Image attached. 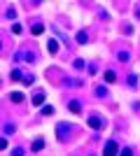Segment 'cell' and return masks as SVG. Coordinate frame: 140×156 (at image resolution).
<instances>
[{"mask_svg":"<svg viewBox=\"0 0 140 156\" xmlns=\"http://www.w3.org/2000/svg\"><path fill=\"white\" fill-rule=\"evenodd\" d=\"M117 151H119L117 142H114V140H110V142L105 144V151H103V156H117Z\"/></svg>","mask_w":140,"mask_h":156,"instance_id":"1","label":"cell"},{"mask_svg":"<svg viewBox=\"0 0 140 156\" xmlns=\"http://www.w3.org/2000/svg\"><path fill=\"white\" fill-rule=\"evenodd\" d=\"M89 126L96 128V130H100V128H103V119H100V117H89Z\"/></svg>","mask_w":140,"mask_h":156,"instance_id":"2","label":"cell"},{"mask_svg":"<svg viewBox=\"0 0 140 156\" xmlns=\"http://www.w3.org/2000/svg\"><path fill=\"white\" fill-rule=\"evenodd\" d=\"M47 51L52 54H59V42H56V40H49V42H47Z\"/></svg>","mask_w":140,"mask_h":156,"instance_id":"3","label":"cell"},{"mask_svg":"<svg viewBox=\"0 0 140 156\" xmlns=\"http://www.w3.org/2000/svg\"><path fill=\"white\" fill-rule=\"evenodd\" d=\"M9 100H12V103H23V100H26V96H23V93H21V91H12V96H9Z\"/></svg>","mask_w":140,"mask_h":156,"instance_id":"4","label":"cell"},{"mask_svg":"<svg viewBox=\"0 0 140 156\" xmlns=\"http://www.w3.org/2000/svg\"><path fill=\"white\" fill-rule=\"evenodd\" d=\"M68 110L73 112V114H80L82 107H80V103H77V100H70V103H68Z\"/></svg>","mask_w":140,"mask_h":156,"instance_id":"5","label":"cell"},{"mask_svg":"<svg viewBox=\"0 0 140 156\" xmlns=\"http://www.w3.org/2000/svg\"><path fill=\"white\" fill-rule=\"evenodd\" d=\"M42 103H45V93H42V91H38V93L33 96V105H35V107H40Z\"/></svg>","mask_w":140,"mask_h":156,"instance_id":"6","label":"cell"},{"mask_svg":"<svg viewBox=\"0 0 140 156\" xmlns=\"http://www.w3.org/2000/svg\"><path fill=\"white\" fill-rule=\"evenodd\" d=\"M9 77H12V82H19V79H23V72H21L19 68H14V70H12V75H9Z\"/></svg>","mask_w":140,"mask_h":156,"instance_id":"7","label":"cell"},{"mask_svg":"<svg viewBox=\"0 0 140 156\" xmlns=\"http://www.w3.org/2000/svg\"><path fill=\"white\" fill-rule=\"evenodd\" d=\"M103 77H105V82H107V84H114V79H117V75H114L112 70H105V75H103Z\"/></svg>","mask_w":140,"mask_h":156,"instance_id":"8","label":"cell"},{"mask_svg":"<svg viewBox=\"0 0 140 156\" xmlns=\"http://www.w3.org/2000/svg\"><path fill=\"white\" fill-rule=\"evenodd\" d=\"M87 40H89V35L84 30H80L77 33V42H80V44H87Z\"/></svg>","mask_w":140,"mask_h":156,"instance_id":"9","label":"cell"},{"mask_svg":"<svg viewBox=\"0 0 140 156\" xmlns=\"http://www.w3.org/2000/svg\"><path fill=\"white\" fill-rule=\"evenodd\" d=\"M31 30H33V35H42V33H45V26H42V23H35Z\"/></svg>","mask_w":140,"mask_h":156,"instance_id":"10","label":"cell"},{"mask_svg":"<svg viewBox=\"0 0 140 156\" xmlns=\"http://www.w3.org/2000/svg\"><path fill=\"white\" fill-rule=\"evenodd\" d=\"M40 149H45V140H35L33 142V151H40Z\"/></svg>","mask_w":140,"mask_h":156,"instance_id":"11","label":"cell"},{"mask_svg":"<svg viewBox=\"0 0 140 156\" xmlns=\"http://www.w3.org/2000/svg\"><path fill=\"white\" fill-rule=\"evenodd\" d=\"M42 114H45V117L54 114V107H52V105H45V107H42Z\"/></svg>","mask_w":140,"mask_h":156,"instance_id":"12","label":"cell"},{"mask_svg":"<svg viewBox=\"0 0 140 156\" xmlns=\"http://www.w3.org/2000/svg\"><path fill=\"white\" fill-rule=\"evenodd\" d=\"M96 96H100V98H105V96H107V91H105V86H98V89H96Z\"/></svg>","mask_w":140,"mask_h":156,"instance_id":"13","label":"cell"},{"mask_svg":"<svg viewBox=\"0 0 140 156\" xmlns=\"http://www.w3.org/2000/svg\"><path fill=\"white\" fill-rule=\"evenodd\" d=\"M12 156H23V149H21V147H14V149H12Z\"/></svg>","mask_w":140,"mask_h":156,"instance_id":"14","label":"cell"},{"mask_svg":"<svg viewBox=\"0 0 140 156\" xmlns=\"http://www.w3.org/2000/svg\"><path fill=\"white\" fill-rule=\"evenodd\" d=\"M23 82H26V84H33L35 77H33V75H23Z\"/></svg>","mask_w":140,"mask_h":156,"instance_id":"15","label":"cell"},{"mask_svg":"<svg viewBox=\"0 0 140 156\" xmlns=\"http://www.w3.org/2000/svg\"><path fill=\"white\" fill-rule=\"evenodd\" d=\"M12 33H14V35H19V33H21V23H14V26H12Z\"/></svg>","mask_w":140,"mask_h":156,"instance_id":"16","label":"cell"},{"mask_svg":"<svg viewBox=\"0 0 140 156\" xmlns=\"http://www.w3.org/2000/svg\"><path fill=\"white\" fill-rule=\"evenodd\" d=\"M119 156H133V151L126 147V149H121V151H119Z\"/></svg>","mask_w":140,"mask_h":156,"instance_id":"17","label":"cell"},{"mask_svg":"<svg viewBox=\"0 0 140 156\" xmlns=\"http://www.w3.org/2000/svg\"><path fill=\"white\" fill-rule=\"evenodd\" d=\"M75 68H77V70H82V68H84V61L77 58V61H75Z\"/></svg>","mask_w":140,"mask_h":156,"instance_id":"18","label":"cell"},{"mask_svg":"<svg viewBox=\"0 0 140 156\" xmlns=\"http://www.w3.org/2000/svg\"><path fill=\"white\" fill-rule=\"evenodd\" d=\"M135 82H138V77H135V75H131V77H128V84L135 86Z\"/></svg>","mask_w":140,"mask_h":156,"instance_id":"19","label":"cell"},{"mask_svg":"<svg viewBox=\"0 0 140 156\" xmlns=\"http://www.w3.org/2000/svg\"><path fill=\"white\" fill-rule=\"evenodd\" d=\"M119 61H128V54L126 51H119Z\"/></svg>","mask_w":140,"mask_h":156,"instance_id":"20","label":"cell"},{"mask_svg":"<svg viewBox=\"0 0 140 156\" xmlns=\"http://www.w3.org/2000/svg\"><path fill=\"white\" fill-rule=\"evenodd\" d=\"M5 147H7V140H5V137H0V149H5Z\"/></svg>","mask_w":140,"mask_h":156,"instance_id":"21","label":"cell"},{"mask_svg":"<svg viewBox=\"0 0 140 156\" xmlns=\"http://www.w3.org/2000/svg\"><path fill=\"white\" fill-rule=\"evenodd\" d=\"M0 49H2V42H0Z\"/></svg>","mask_w":140,"mask_h":156,"instance_id":"22","label":"cell"}]
</instances>
